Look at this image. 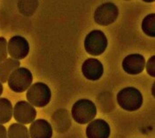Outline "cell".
Returning a JSON list of instances; mask_svg holds the SVG:
<instances>
[{
	"label": "cell",
	"mask_w": 155,
	"mask_h": 138,
	"mask_svg": "<svg viewBox=\"0 0 155 138\" xmlns=\"http://www.w3.org/2000/svg\"><path fill=\"white\" fill-rule=\"evenodd\" d=\"M71 115L73 120L80 125L90 123L97 115L96 104L89 99H79L73 104Z\"/></svg>",
	"instance_id": "cell-1"
},
{
	"label": "cell",
	"mask_w": 155,
	"mask_h": 138,
	"mask_svg": "<svg viewBox=\"0 0 155 138\" xmlns=\"http://www.w3.org/2000/svg\"><path fill=\"white\" fill-rule=\"evenodd\" d=\"M117 102L121 109L128 112H135L143 105V95L134 87H126L118 92Z\"/></svg>",
	"instance_id": "cell-2"
},
{
	"label": "cell",
	"mask_w": 155,
	"mask_h": 138,
	"mask_svg": "<svg viewBox=\"0 0 155 138\" xmlns=\"http://www.w3.org/2000/svg\"><path fill=\"white\" fill-rule=\"evenodd\" d=\"M28 103L36 107H45L51 99V90L47 84L36 82L31 85L26 94Z\"/></svg>",
	"instance_id": "cell-3"
},
{
	"label": "cell",
	"mask_w": 155,
	"mask_h": 138,
	"mask_svg": "<svg viewBox=\"0 0 155 138\" xmlns=\"http://www.w3.org/2000/svg\"><path fill=\"white\" fill-rule=\"evenodd\" d=\"M33 75L29 69L18 67L13 70L8 77L7 83L11 90L16 93L26 91L32 84Z\"/></svg>",
	"instance_id": "cell-4"
},
{
	"label": "cell",
	"mask_w": 155,
	"mask_h": 138,
	"mask_svg": "<svg viewBox=\"0 0 155 138\" xmlns=\"http://www.w3.org/2000/svg\"><path fill=\"white\" fill-rule=\"evenodd\" d=\"M108 45L107 35L101 30L95 29L91 31L84 39V49L86 52L92 56L103 54Z\"/></svg>",
	"instance_id": "cell-5"
},
{
	"label": "cell",
	"mask_w": 155,
	"mask_h": 138,
	"mask_svg": "<svg viewBox=\"0 0 155 138\" xmlns=\"http://www.w3.org/2000/svg\"><path fill=\"white\" fill-rule=\"evenodd\" d=\"M119 16V9L114 3L107 2L97 7L94 12V21L100 26L111 25L117 20Z\"/></svg>",
	"instance_id": "cell-6"
},
{
	"label": "cell",
	"mask_w": 155,
	"mask_h": 138,
	"mask_svg": "<svg viewBox=\"0 0 155 138\" xmlns=\"http://www.w3.org/2000/svg\"><path fill=\"white\" fill-rule=\"evenodd\" d=\"M36 108L27 101H19L13 107L12 115L15 120L22 125L32 123L36 118Z\"/></svg>",
	"instance_id": "cell-7"
},
{
	"label": "cell",
	"mask_w": 155,
	"mask_h": 138,
	"mask_svg": "<svg viewBox=\"0 0 155 138\" xmlns=\"http://www.w3.org/2000/svg\"><path fill=\"white\" fill-rule=\"evenodd\" d=\"M29 44L28 40L21 35L11 37L7 44V52L12 58L20 60L23 59L29 53Z\"/></svg>",
	"instance_id": "cell-8"
},
{
	"label": "cell",
	"mask_w": 155,
	"mask_h": 138,
	"mask_svg": "<svg viewBox=\"0 0 155 138\" xmlns=\"http://www.w3.org/2000/svg\"><path fill=\"white\" fill-rule=\"evenodd\" d=\"M122 69L130 75H137L141 74L145 67V58L138 53L130 54L124 58L122 61Z\"/></svg>",
	"instance_id": "cell-9"
},
{
	"label": "cell",
	"mask_w": 155,
	"mask_h": 138,
	"mask_svg": "<svg viewBox=\"0 0 155 138\" xmlns=\"http://www.w3.org/2000/svg\"><path fill=\"white\" fill-rule=\"evenodd\" d=\"M82 73L84 76L90 80H99L104 74V67L102 63L93 58H87L82 65Z\"/></svg>",
	"instance_id": "cell-10"
},
{
	"label": "cell",
	"mask_w": 155,
	"mask_h": 138,
	"mask_svg": "<svg viewBox=\"0 0 155 138\" xmlns=\"http://www.w3.org/2000/svg\"><path fill=\"white\" fill-rule=\"evenodd\" d=\"M85 133L87 138H109L111 128L105 120L97 119L89 123Z\"/></svg>",
	"instance_id": "cell-11"
},
{
	"label": "cell",
	"mask_w": 155,
	"mask_h": 138,
	"mask_svg": "<svg viewBox=\"0 0 155 138\" xmlns=\"http://www.w3.org/2000/svg\"><path fill=\"white\" fill-rule=\"evenodd\" d=\"M28 132L30 138H51L53 129L48 120L37 119L31 123Z\"/></svg>",
	"instance_id": "cell-12"
},
{
	"label": "cell",
	"mask_w": 155,
	"mask_h": 138,
	"mask_svg": "<svg viewBox=\"0 0 155 138\" xmlns=\"http://www.w3.org/2000/svg\"><path fill=\"white\" fill-rule=\"evenodd\" d=\"M52 124L54 126V129L57 132L64 133L67 132L71 124L70 117L68 114V112L66 109H60L54 113L52 115Z\"/></svg>",
	"instance_id": "cell-13"
},
{
	"label": "cell",
	"mask_w": 155,
	"mask_h": 138,
	"mask_svg": "<svg viewBox=\"0 0 155 138\" xmlns=\"http://www.w3.org/2000/svg\"><path fill=\"white\" fill-rule=\"evenodd\" d=\"M21 62L19 60L13 59L12 58H6L5 61L0 63V82H7L8 77L13 70L20 67Z\"/></svg>",
	"instance_id": "cell-14"
},
{
	"label": "cell",
	"mask_w": 155,
	"mask_h": 138,
	"mask_svg": "<svg viewBox=\"0 0 155 138\" xmlns=\"http://www.w3.org/2000/svg\"><path fill=\"white\" fill-rule=\"evenodd\" d=\"M13 107L11 101L5 97H0V124H5L11 120Z\"/></svg>",
	"instance_id": "cell-15"
},
{
	"label": "cell",
	"mask_w": 155,
	"mask_h": 138,
	"mask_svg": "<svg viewBox=\"0 0 155 138\" xmlns=\"http://www.w3.org/2000/svg\"><path fill=\"white\" fill-rule=\"evenodd\" d=\"M7 138H30L28 128L20 123H13L8 127Z\"/></svg>",
	"instance_id": "cell-16"
},
{
	"label": "cell",
	"mask_w": 155,
	"mask_h": 138,
	"mask_svg": "<svg viewBox=\"0 0 155 138\" xmlns=\"http://www.w3.org/2000/svg\"><path fill=\"white\" fill-rule=\"evenodd\" d=\"M142 30L150 37H155V13L146 15L142 21Z\"/></svg>",
	"instance_id": "cell-17"
},
{
	"label": "cell",
	"mask_w": 155,
	"mask_h": 138,
	"mask_svg": "<svg viewBox=\"0 0 155 138\" xmlns=\"http://www.w3.org/2000/svg\"><path fill=\"white\" fill-rule=\"evenodd\" d=\"M38 6L37 1H20L18 3V7L21 14L25 16L32 15Z\"/></svg>",
	"instance_id": "cell-18"
},
{
	"label": "cell",
	"mask_w": 155,
	"mask_h": 138,
	"mask_svg": "<svg viewBox=\"0 0 155 138\" xmlns=\"http://www.w3.org/2000/svg\"><path fill=\"white\" fill-rule=\"evenodd\" d=\"M7 41L5 37L0 36V63L7 58Z\"/></svg>",
	"instance_id": "cell-19"
},
{
	"label": "cell",
	"mask_w": 155,
	"mask_h": 138,
	"mask_svg": "<svg viewBox=\"0 0 155 138\" xmlns=\"http://www.w3.org/2000/svg\"><path fill=\"white\" fill-rule=\"evenodd\" d=\"M145 68H146V72H147V74L150 75V76H152V77H155V56H152V57L150 58L149 59H148V61H147V63H146V65H145V67H144Z\"/></svg>",
	"instance_id": "cell-20"
},
{
	"label": "cell",
	"mask_w": 155,
	"mask_h": 138,
	"mask_svg": "<svg viewBox=\"0 0 155 138\" xmlns=\"http://www.w3.org/2000/svg\"><path fill=\"white\" fill-rule=\"evenodd\" d=\"M0 138H7V130L5 126L0 124Z\"/></svg>",
	"instance_id": "cell-21"
},
{
	"label": "cell",
	"mask_w": 155,
	"mask_h": 138,
	"mask_svg": "<svg viewBox=\"0 0 155 138\" xmlns=\"http://www.w3.org/2000/svg\"><path fill=\"white\" fill-rule=\"evenodd\" d=\"M3 90H4V88H3V84L0 82V96L2 95V93H3Z\"/></svg>",
	"instance_id": "cell-22"
},
{
	"label": "cell",
	"mask_w": 155,
	"mask_h": 138,
	"mask_svg": "<svg viewBox=\"0 0 155 138\" xmlns=\"http://www.w3.org/2000/svg\"><path fill=\"white\" fill-rule=\"evenodd\" d=\"M154 89H155V84H154V83H153V90H152V92H153V97H154V96H155Z\"/></svg>",
	"instance_id": "cell-23"
},
{
	"label": "cell",
	"mask_w": 155,
	"mask_h": 138,
	"mask_svg": "<svg viewBox=\"0 0 155 138\" xmlns=\"http://www.w3.org/2000/svg\"><path fill=\"white\" fill-rule=\"evenodd\" d=\"M143 2H145V3H153V0H146V1H143Z\"/></svg>",
	"instance_id": "cell-24"
}]
</instances>
